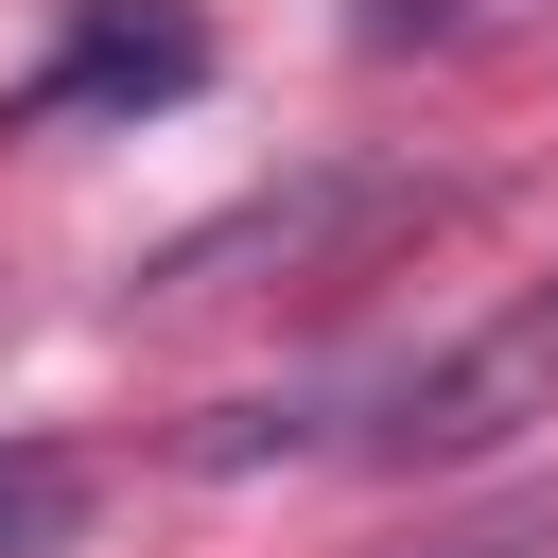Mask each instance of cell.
Segmentation results:
<instances>
[{
	"label": "cell",
	"instance_id": "obj_5",
	"mask_svg": "<svg viewBox=\"0 0 558 558\" xmlns=\"http://www.w3.org/2000/svg\"><path fill=\"white\" fill-rule=\"evenodd\" d=\"M453 558H523V523H488V541H453Z\"/></svg>",
	"mask_w": 558,
	"mask_h": 558
},
{
	"label": "cell",
	"instance_id": "obj_3",
	"mask_svg": "<svg viewBox=\"0 0 558 558\" xmlns=\"http://www.w3.org/2000/svg\"><path fill=\"white\" fill-rule=\"evenodd\" d=\"M192 70H209V35H192L174 0H87L35 105H157V87H192Z\"/></svg>",
	"mask_w": 558,
	"mask_h": 558
},
{
	"label": "cell",
	"instance_id": "obj_1",
	"mask_svg": "<svg viewBox=\"0 0 558 558\" xmlns=\"http://www.w3.org/2000/svg\"><path fill=\"white\" fill-rule=\"evenodd\" d=\"M349 401H366V418H349V453H384V471H453V453H488V436L558 418V279H541V296H506L488 331H453V349H418V366L349 384Z\"/></svg>",
	"mask_w": 558,
	"mask_h": 558
},
{
	"label": "cell",
	"instance_id": "obj_4",
	"mask_svg": "<svg viewBox=\"0 0 558 558\" xmlns=\"http://www.w3.org/2000/svg\"><path fill=\"white\" fill-rule=\"evenodd\" d=\"M70 541H87V453L0 436V558H70Z\"/></svg>",
	"mask_w": 558,
	"mask_h": 558
},
{
	"label": "cell",
	"instance_id": "obj_2",
	"mask_svg": "<svg viewBox=\"0 0 558 558\" xmlns=\"http://www.w3.org/2000/svg\"><path fill=\"white\" fill-rule=\"evenodd\" d=\"M436 209V174H384V157H331V174H296V192H244L227 227H192L140 296H227L244 262H279V279H314V262H349V244H384V227H418Z\"/></svg>",
	"mask_w": 558,
	"mask_h": 558
}]
</instances>
